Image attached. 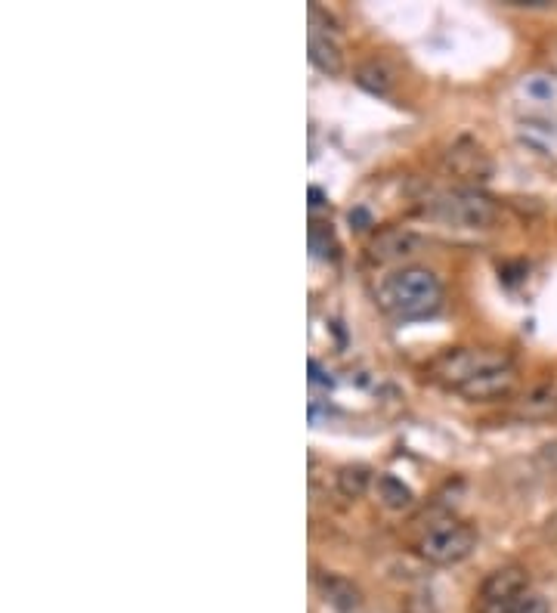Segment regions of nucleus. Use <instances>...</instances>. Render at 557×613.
I'll use <instances>...</instances> for the list:
<instances>
[{
    "mask_svg": "<svg viewBox=\"0 0 557 613\" xmlns=\"http://www.w3.org/2000/svg\"><path fill=\"white\" fill-rule=\"evenodd\" d=\"M319 592L325 598V604H332L341 613H359L363 610V592L347 576H335V573H322L319 576Z\"/></svg>",
    "mask_w": 557,
    "mask_h": 613,
    "instance_id": "10",
    "label": "nucleus"
},
{
    "mask_svg": "<svg viewBox=\"0 0 557 613\" xmlns=\"http://www.w3.org/2000/svg\"><path fill=\"white\" fill-rule=\"evenodd\" d=\"M335 483L344 499H363L372 487V471L366 465H344L335 474Z\"/></svg>",
    "mask_w": 557,
    "mask_h": 613,
    "instance_id": "14",
    "label": "nucleus"
},
{
    "mask_svg": "<svg viewBox=\"0 0 557 613\" xmlns=\"http://www.w3.org/2000/svg\"><path fill=\"white\" fill-rule=\"evenodd\" d=\"M310 62L319 72L332 75V78L344 75V53H341V47L335 44V38L322 35L316 25L310 28Z\"/></svg>",
    "mask_w": 557,
    "mask_h": 613,
    "instance_id": "11",
    "label": "nucleus"
},
{
    "mask_svg": "<svg viewBox=\"0 0 557 613\" xmlns=\"http://www.w3.org/2000/svg\"><path fill=\"white\" fill-rule=\"evenodd\" d=\"M493 613H551V607H548V601L539 592H527V595H520L517 601L493 610Z\"/></svg>",
    "mask_w": 557,
    "mask_h": 613,
    "instance_id": "15",
    "label": "nucleus"
},
{
    "mask_svg": "<svg viewBox=\"0 0 557 613\" xmlns=\"http://www.w3.org/2000/svg\"><path fill=\"white\" fill-rule=\"evenodd\" d=\"M366 251L372 264H400L421 251V236L406 227H384L372 236Z\"/></svg>",
    "mask_w": 557,
    "mask_h": 613,
    "instance_id": "8",
    "label": "nucleus"
},
{
    "mask_svg": "<svg viewBox=\"0 0 557 613\" xmlns=\"http://www.w3.org/2000/svg\"><path fill=\"white\" fill-rule=\"evenodd\" d=\"M523 87H527V93H533L536 100H548V96H554V81L545 75H533Z\"/></svg>",
    "mask_w": 557,
    "mask_h": 613,
    "instance_id": "18",
    "label": "nucleus"
},
{
    "mask_svg": "<svg viewBox=\"0 0 557 613\" xmlns=\"http://www.w3.org/2000/svg\"><path fill=\"white\" fill-rule=\"evenodd\" d=\"M310 199H313V208L325 205V202H322V192H319V189H310Z\"/></svg>",
    "mask_w": 557,
    "mask_h": 613,
    "instance_id": "19",
    "label": "nucleus"
},
{
    "mask_svg": "<svg viewBox=\"0 0 557 613\" xmlns=\"http://www.w3.org/2000/svg\"><path fill=\"white\" fill-rule=\"evenodd\" d=\"M375 493H378V502H381L384 508H390V511H406V508H412V502H415L412 490L406 487L400 477H393V474H381V477L375 480Z\"/></svg>",
    "mask_w": 557,
    "mask_h": 613,
    "instance_id": "13",
    "label": "nucleus"
},
{
    "mask_svg": "<svg viewBox=\"0 0 557 613\" xmlns=\"http://www.w3.org/2000/svg\"><path fill=\"white\" fill-rule=\"evenodd\" d=\"M310 248L316 257H335V236L329 233V227H322V223H313L310 227Z\"/></svg>",
    "mask_w": 557,
    "mask_h": 613,
    "instance_id": "16",
    "label": "nucleus"
},
{
    "mask_svg": "<svg viewBox=\"0 0 557 613\" xmlns=\"http://www.w3.org/2000/svg\"><path fill=\"white\" fill-rule=\"evenodd\" d=\"M514 384H517V369L514 363L505 357L499 360L496 366H489L483 369L480 375H474L471 381H465L462 387H458L455 394H462L474 403H489V400H502L514 391Z\"/></svg>",
    "mask_w": 557,
    "mask_h": 613,
    "instance_id": "6",
    "label": "nucleus"
},
{
    "mask_svg": "<svg viewBox=\"0 0 557 613\" xmlns=\"http://www.w3.org/2000/svg\"><path fill=\"white\" fill-rule=\"evenodd\" d=\"M443 304V285L428 267H403L378 285V307L393 319H421Z\"/></svg>",
    "mask_w": 557,
    "mask_h": 613,
    "instance_id": "1",
    "label": "nucleus"
},
{
    "mask_svg": "<svg viewBox=\"0 0 557 613\" xmlns=\"http://www.w3.org/2000/svg\"><path fill=\"white\" fill-rule=\"evenodd\" d=\"M403 613H437V601L431 592H415L403 601Z\"/></svg>",
    "mask_w": 557,
    "mask_h": 613,
    "instance_id": "17",
    "label": "nucleus"
},
{
    "mask_svg": "<svg viewBox=\"0 0 557 613\" xmlns=\"http://www.w3.org/2000/svg\"><path fill=\"white\" fill-rule=\"evenodd\" d=\"M474 548H477V530L465 521H452V518L434 524L418 542L421 558L428 564H437V567L462 564Z\"/></svg>",
    "mask_w": 557,
    "mask_h": 613,
    "instance_id": "2",
    "label": "nucleus"
},
{
    "mask_svg": "<svg viewBox=\"0 0 557 613\" xmlns=\"http://www.w3.org/2000/svg\"><path fill=\"white\" fill-rule=\"evenodd\" d=\"M393 81H397V72H393L384 59H369L356 69V84L366 87L369 93H378V96H387Z\"/></svg>",
    "mask_w": 557,
    "mask_h": 613,
    "instance_id": "12",
    "label": "nucleus"
},
{
    "mask_svg": "<svg viewBox=\"0 0 557 613\" xmlns=\"http://www.w3.org/2000/svg\"><path fill=\"white\" fill-rule=\"evenodd\" d=\"M446 168L462 183H483V180L493 177V158H489L471 137H462L449 146Z\"/></svg>",
    "mask_w": 557,
    "mask_h": 613,
    "instance_id": "7",
    "label": "nucleus"
},
{
    "mask_svg": "<svg viewBox=\"0 0 557 613\" xmlns=\"http://www.w3.org/2000/svg\"><path fill=\"white\" fill-rule=\"evenodd\" d=\"M499 360H505V353L496 350H449L431 366L434 378L443 381L452 391H458L465 381H471L474 375H480L483 369L496 366Z\"/></svg>",
    "mask_w": 557,
    "mask_h": 613,
    "instance_id": "4",
    "label": "nucleus"
},
{
    "mask_svg": "<svg viewBox=\"0 0 557 613\" xmlns=\"http://www.w3.org/2000/svg\"><path fill=\"white\" fill-rule=\"evenodd\" d=\"M530 592V573L527 567H520V564H505L499 570H493L486 579H483V586H480V601L486 607V613H493L511 601H517L520 595H527Z\"/></svg>",
    "mask_w": 557,
    "mask_h": 613,
    "instance_id": "5",
    "label": "nucleus"
},
{
    "mask_svg": "<svg viewBox=\"0 0 557 613\" xmlns=\"http://www.w3.org/2000/svg\"><path fill=\"white\" fill-rule=\"evenodd\" d=\"M517 415L530 422H548L557 415V378L533 384L527 394L517 400Z\"/></svg>",
    "mask_w": 557,
    "mask_h": 613,
    "instance_id": "9",
    "label": "nucleus"
},
{
    "mask_svg": "<svg viewBox=\"0 0 557 613\" xmlns=\"http://www.w3.org/2000/svg\"><path fill=\"white\" fill-rule=\"evenodd\" d=\"M434 214H440L449 223H458V227L483 230V227H489V223L496 220L499 211H496L493 199L480 196L477 189H452V192H443V196H437Z\"/></svg>",
    "mask_w": 557,
    "mask_h": 613,
    "instance_id": "3",
    "label": "nucleus"
}]
</instances>
